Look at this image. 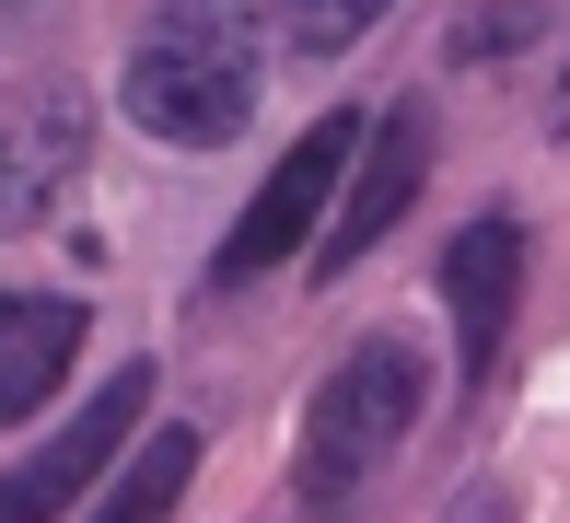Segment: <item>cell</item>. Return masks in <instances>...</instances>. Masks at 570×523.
Masks as SVG:
<instances>
[{
  "mask_svg": "<svg viewBox=\"0 0 570 523\" xmlns=\"http://www.w3.org/2000/svg\"><path fill=\"white\" fill-rule=\"evenodd\" d=\"M361 23H373V12H361V0H326V12H315V0H303V12H268V23H256V36L303 47V59H326V47H350Z\"/></svg>",
  "mask_w": 570,
  "mask_h": 523,
  "instance_id": "30bf717a",
  "label": "cell"
},
{
  "mask_svg": "<svg viewBox=\"0 0 570 523\" xmlns=\"http://www.w3.org/2000/svg\"><path fill=\"white\" fill-rule=\"evenodd\" d=\"M431 187V105L420 93H396L384 117H361V151H350V175H338V209H326V233L303 256H315V279H350L361 256L396 233V209Z\"/></svg>",
  "mask_w": 570,
  "mask_h": 523,
  "instance_id": "277c9868",
  "label": "cell"
},
{
  "mask_svg": "<svg viewBox=\"0 0 570 523\" xmlns=\"http://www.w3.org/2000/svg\"><path fill=\"white\" fill-rule=\"evenodd\" d=\"M350 151H361V117H315L292 151L268 164V187L245 198V221L222 233V256H210V279L233 292V279H268L279 256H303L326 233V209H338V175H350Z\"/></svg>",
  "mask_w": 570,
  "mask_h": 523,
  "instance_id": "3957f363",
  "label": "cell"
},
{
  "mask_svg": "<svg viewBox=\"0 0 570 523\" xmlns=\"http://www.w3.org/2000/svg\"><path fill=\"white\" fill-rule=\"evenodd\" d=\"M82 164H94V105H82V82L12 93V105H0V233H36L47 209L82 187Z\"/></svg>",
  "mask_w": 570,
  "mask_h": 523,
  "instance_id": "52a82bcc",
  "label": "cell"
},
{
  "mask_svg": "<svg viewBox=\"0 0 570 523\" xmlns=\"http://www.w3.org/2000/svg\"><path fill=\"white\" fill-rule=\"evenodd\" d=\"M559 128H570V82H559Z\"/></svg>",
  "mask_w": 570,
  "mask_h": 523,
  "instance_id": "4fadbf2b",
  "label": "cell"
},
{
  "mask_svg": "<svg viewBox=\"0 0 570 523\" xmlns=\"http://www.w3.org/2000/svg\"><path fill=\"white\" fill-rule=\"evenodd\" d=\"M535 23H548V12H524V0H512V12H465L454 23V59H501V47H524Z\"/></svg>",
  "mask_w": 570,
  "mask_h": 523,
  "instance_id": "8fae6325",
  "label": "cell"
},
{
  "mask_svg": "<svg viewBox=\"0 0 570 523\" xmlns=\"http://www.w3.org/2000/svg\"><path fill=\"white\" fill-rule=\"evenodd\" d=\"M82 337H94V314L70 292H0V431L47 407V384L70 373Z\"/></svg>",
  "mask_w": 570,
  "mask_h": 523,
  "instance_id": "ba28073f",
  "label": "cell"
},
{
  "mask_svg": "<svg viewBox=\"0 0 570 523\" xmlns=\"http://www.w3.org/2000/svg\"><path fill=\"white\" fill-rule=\"evenodd\" d=\"M443 314H454L465 396H489L501 361H512V314H524V221H512V209H478L443 245Z\"/></svg>",
  "mask_w": 570,
  "mask_h": 523,
  "instance_id": "5b68a950",
  "label": "cell"
},
{
  "mask_svg": "<svg viewBox=\"0 0 570 523\" xmlns=\"http://www.w3.org/2000/svg\"><path fill=\"white\" fill-rule=\"evenodd\" d=\"M0 36H23V12H0Z\"/></svg>",
  "mask_w": 570,
  "mask_h": 523,
  "instance_id": "7c38bea8",
  "label": "cell"
},
{
  "mask_svg": "<svg viewBox=\"0 0 570 523\" xmlns=\"http://www.w3.org/2000/svg\"><path fill=\"white\" fill-rule=\"evenodd\" d=\"M151 431V361H128V373H106V396H94L82 418H70L59 442H36V454L0 477V523H59L70 501H82L94 477L117 465V442Z\"/></svg>",
  "mask_w": 570,
  "mask_h": 523,
  "instance_id": "8992f818",
  "label": "cell"
},
{
  "mask_svg": "<svg viewBox=\"0 0 570 523\" xmlns=\"http://www.w3.org/2000/svg\"><path fill=\"white\" fill-rule=\"evenodd\" d=\"M256 82H268V59H256V12H198V0L140 12L128 70H117L128 117H140L164 151H222V140H245Z\"/></svg>",
  "mask_w": 570,
  "mask_h": 523,
  "instance_id": "6da1fadb",
  "label": "cell"
},
{
  "mask_svg": "<svg viewBox=\"0 0 570 523\" xmlns=\"http://www.w3.org/2000/svg\"><path fill=\"white\" fill-rule=\"evenodd\" d=\"M420 431V349H407L396 326L361 337L338 373L303 396V442H292V501L303 512H338L361 477H373L396 442Z\"/></svg>",
  "mask_w": 570,
  "mask_h": 523,
  "instance_id": "7a4b0ae2",
  "label": "cell"
},
{
  "mask_svg": "<svg viewBox=\"0 0 570 523\" xmlns=\"http://www.w3.org/2000/svg\"><path fill=\"white\" fill-rule=\"evenodd\" d=\"M187 477H198V431H140V454L117 465V489L94 501V523H175Z\"/></svg>",
  "mask_w": 570,
  "mask_h": 523,
  "instance_id": "9c48e42d",
  "label": "cell"
}]
</instances>
